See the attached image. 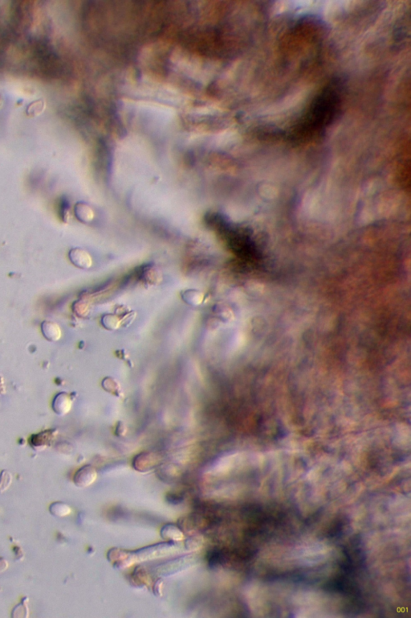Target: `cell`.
I'll use <instances>...</instances> for the list:
<instances>
[{
  "mask_svg": "<svg viewBox=\"0 0 411 618\" xmlns=\"http://www.w3.org/2000/svg\"><path fill=\"white\" fill-rule=\"evenodd\" d=\"M74 311L79 317H85L89 313V304L83 300L75 302L74 304Z\"/></svg>",
  "mask_w": 411,
  "mask_h": 618,
  "instance_id": "obj_15",
  "label": "cell"
},
{
  "mask_svg": "<svg viewBox=\"0 0 411 618\" xmlns=\"http://www.w3.org/2000/svg\"><path fill=\"white\" fill-rule=\"evenodd\" d=\"M96 476L97 474H96V469H94L93 467L91 465H85L80 468L75 473L74 481L75 485H77L79 487H87L96 480Z\"/></svg>",
  "mask_w": 411,
  "mask_h": 618,
  "instance_id": "obj_3",
  "label": "cell"
},
{
  "mask_svg": "<svg viewBox=\"0 0 411 618\" xmlns=\"http://www.w3.org/2000/svg\"><path fill=\"white\" fill-rule=\"evenodd\" d=\"M6 393V387H5L4 379L2 375H0V395H4Z\"/></svg>",
  "mask_w": 411,
  "mask_h": 618,
  "instance_id": "obj_17",
  "label": "cell"
},
{
  "mask_svg": "<svg viewBox=\"0 0 411 618\" xmlns=\"http://www.w3.org/2000/svg\"><path fill=\"white\" fill-rule=\"evenodd\" d=\"M41 332L48 341H57L62 336L61 329L59 324L50 320L42 322Z\"/></svg>",
  "mask_w": 411,
  "mask_h": 618,
  "instance_id": "obj_7",
  "label": "cell"
},
{
  "mask_svg": "<svg viewBox=\"0 0 411 618\" xmlns=\"http://www.w3.org/2000/svg\"><path fill=\"white\" fill-rule=\"evenodd\" d=\"M27 598H24L20 604L16 605L12 610V617L14 618H27L29 616V609L28 604H25Z\"/></svg>",
  "mask_w": 411,
  "mask_h": 618,
  "instance_id": "obj_12",
  "label": "cell"
},
{
  "mask_svg": "<svg viewBox=\"0 0 411 618\" xmlns=\"http://www.w3.org/2000/svg\"><path fill=\"white\" fill-rule=\"evenodd\" d=\"M53 410L59 416H64L71 411L73 407V399L69 394L60 392L53 399Z\"/></svg>",
  "mask_w": 411,
  "mask_h": 618,
  "instance_id": "obj_4",
  "label": "cell"
},
{
  "mask_svg": "<svg viewBox=\"0 0 411 618\" xmlns=\"http://www.w3.org/2000/svg\"><path fill=\"white\" fill-rule=\"evenodd\" d=\"M46 102L44 99H37L28 104L26 114L30 117H37L45 110Z\"/></svg>",
  "mask_w": 411,
  "mask_h": 618,
  "instance_id": "obj_10",
  "label": "cell"
},
{
  "mask_svg": "<svg viewBox=\"0 0 411 618\" xmlns=\"http://www.w3.org/2000/svg\"><path fill=\"white\" fill-rule=\"evenodd\" d=\"M49 512L55 517H66L72 512L71 507L61 501H56L49 506Z\"/></svg>",
  "mask_w": 411,
  "mask_h": 618,
  "instance_id": "obj_9",
  "label": "cell"
},
{
  "mask_svg": "<svg viewBox=\"0 0 411 618\" xmlns=\"http://www.w3.org/2000/svg\"><path fill=\"white\" fill-rule=\"evenodd\" d=\"M12 475L7 470H2L0 474V494L4 493L12 485Z\"/></svg>",
  "mask_w": 411,
  "mask_h": 618,
  "instance_id": "obj_14",
  "label": "cell"
},
{
  "mask_svg": "<svg viewBox=\"0 0 411 618\" xmlns=\"http://www.w3.org/2000/svg\"><path fill=\"white\" fill-rule=\"evenodd\" d=\"M74 214L80 222L90 223L93 221L95 214L94 210L87 203L79 201L74 206Z\"/></svg>",
  "mask_w": 411,
  "mask_h": 618,
  "instance_id": "obj_6",
  "label": "cell"
},
{
  "mask_svg": "<svg viewBox=\"0 0 411 618\" xmlns=\"http://www.w3.org/2000/svg\"><path fill=\"white\" fill-rule=\"evenodd\" d=\"M102 386L105 391L111 394H115V395L118 393L121 389L118 381L112 379V377L105 378V379L103 380Z\"/></svg>",
  "mask_w": 411,
  "mask_h": 618,
  "instance_id": "obj_13",
  "label": "cell"
},
{
  "mask_svg": "<svg viewBox=\"0 0 411 618\" xmlns=\"http://www.w3.org/2000/svg\"><path fill=\"white\" fill-rule=\"evenodd\" d=\"M182 299L188 305L195 307L204 303L205 295L199 290L188 289L182 292Z\"/></svg>",
  "mask_w": 411,
  "mask_h": 618,
  "instance_id": "obj_8",
  "label": "cell"
},
{
  "mask_svg": "<svg viewBox=\"0 0 411 618\" xmlns=\"http://www.w3.org/2000/svg\"><path fill=\"white\" fill-rule=\"evenodd\" d=\"M101 324L105 329L109 330L117 329L121 324L120 318L114 314H106L101 318Z\"/></svg>",
  "mask_w": 411,
  "mask_h": 618,
  "instance_id": "obj_11",
  "label": "cell"
},
{
  "mask_svg": "<svg viewBox=\"0 0 411 618\" xmlns=\"http://www.w3.org/2000/svg\"><path fill=\"white\" fill-rule=\"evenodd\" d=\"M8 567H9V563L7 562V559L0 557V574L6 572Z\"/></svg>",
  "mask_w": 411,
  "mask_h": 618,
  "instance_id": "obj_16",
  "label": "cell"
},
{
  "mask_svg": "<svg viewBox=\"0 0 411 618\" xmlns=\"http://www.w3.org/2000/svg\"><path fill=\"white\" fill-rule=\"evenodd\" d=\"M344 99L345 86L341 79H334L325 84L291 127L288 140L307 143L320 139L340 117Z\"/></svg>",
  "mask_w": 411,
  "mask_h": 618,
  "instance_id": "obj_1",
  "label": "cell"
},
{
  "mask_svg": "<svg viewBox=\"0 0 411 618\" xmlns=\"http://www.w3.org/2000/svg\"><path fill=\"white\" fill-rule=\"evenodd\" d=\"M69 258L75 267L82 270L91 268L93 262L90 254L85 249L80 247H75L70 250Z\"/></svg>",
  "mask_w": 411,
  "mask_h": 618,
  "instance_id": "obj_2",
  "label": "cell"
},
{
  "mask_svg": "<svg viewBox=\"0 0 411 618\" xmlns=\"http://www.w3.org/2000/svg\"><path fill=\"white\" fill-rule=\"evenodd\" d=\"M54 439H55V432L53 430L44 431L39 434L32 436L31 437V444L36 450H44V448L51 445Z\"/></svg>",
  "mask_w": 411,
  "mask_h": 618,
  "instance_id": "obj_5",
  "label": "cell"
}]
</instances>
